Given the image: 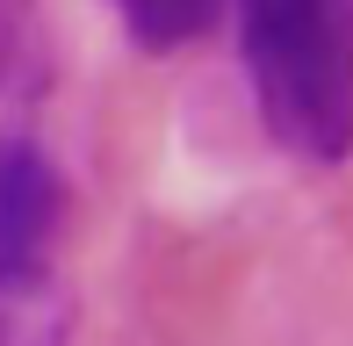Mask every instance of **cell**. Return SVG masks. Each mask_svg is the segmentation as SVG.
I'll use <instances>...</instances> for the list:
<instances>
[{
    "instance_id": "cell-1",
    "label": "cell",
    "mask_w": 353,
    "mask_h": 346,
    "mask_svg": "<svg viewBox=\"0 0 353 346\" xmlns=\"http://www.w3.org/2000/svg\"><path fill=\"white\" fill-rule=\"evenodd\" d=\"M238 58L281 152L353 159V0H238Z\"/></svg>"
},
{
    "instance_id": "cell-2",
    "label": "cell",
    "mask_w": 353,
    "mask_h": 346,
    "mask_svg": "<svg viewBox=\"0 0 353 346\" xmlns=\"http://www.w3.org/2000/svg\"><path fill=\"white\" fill-rule=\"evenodd\" d=\"M65 173L37 137H0V253H58Z\"/></svg>"
},
{
    "instance_id": "cell-3",
    "label": "cell",
    "mask_w": 353,
    "mask_h": 346,
    "mask_svg": "<svg viewBox=\"0 0 353 346\" xmlns=\"http://www.w3.org/2000/svg\"><path fill=\"white\" fill-rule=\"evenodd\" d=\"M0 346H72V289L58 253H0Z\"/></svg>"
},
{
    "instance_id": "cell-4",
    "label": "cell",
    "mask_w": 353,
    "mask_h": 346,
    "mask_svg": "<svg viewBox=\"0 0 353 346\" xmlns=\"http://www.w3.org/2000/svg\"><path fill=\"white\" fill-rule=\"evenodd\" d=\"M223 8H238V0H116L130 43H144V51H181V43L210 37Z\"/></svg>"
}]
</instances>
